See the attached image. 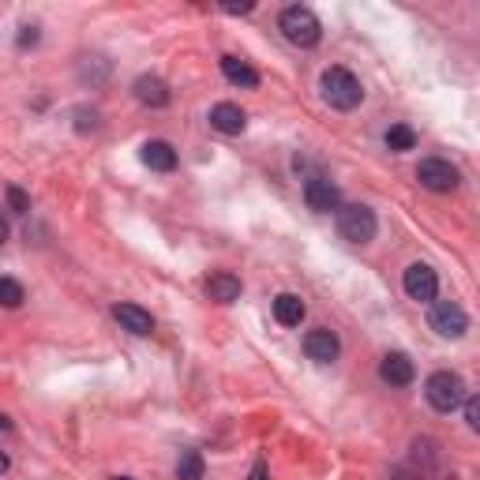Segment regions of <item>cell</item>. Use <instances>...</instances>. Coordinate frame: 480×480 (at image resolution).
Segmentation results:
<instances>
[{"label":"cell","mask_w":480,"mask_h":480,"mask_svg":"<svg viewBox=\"0 0 480 480\" xmlns=\"http://www.w3.org/2000/svg\"><path fill=\"white\" fill-rule=\"evenodd\" d=\"M379 230V221L372 214V207L364 203H349V207H338V233L349 240V244H368Z\"/></svg>","instance_id":"277c9868"},{"label":"cell","mask_w":480,"mask_h":480,"mask_svg":"<svg viewBox=\"0 0 480 480\" xmlns=\"http://www.w3.org/2000/svg\"><path fill=\"white\" fill-rule=\"evenodd\" d=\"M113 315H117V323L124 326V331H132V334H139V338L155 331V319H150V312L139 308V305H117Z\"/></svg>","instance_id":"5bb4252c"},{"label":"cell","mask_w":480,"mask_h":480,"mask_svg":"<svg viewBox=\"0 0 480 480\" xmlns=\"http://www.w3.org/2000/svg\"><path fill=\"white\" fill-rule=\"evenodd\" d=\"M462 406H466V424H469L473 432H476V428H480V401H476L473 394H466V401H462Z\"/></svg>","instance_id":"7402d4cb"},{"label":"cell","mask_w":480,"mask_h":480,"mask_svg":"<svg viewBox=\"0 0 480 480\" xmlns=\"http://www.w3.org/2000/svg\"><path fill=\"white\" fill-rule=\"evenodd\" d=\"M413 375H417V368H413V361L406 357V353H387L383 364H379V379L391 383V387H409Z\"/></svg>","instance_id":"30bf717a"},{"label":"cell","mask_w":480,"mask_h":480,"mask_svg":"<svg viewBox=\"0 0 480 480\" xmlns=\"http://www.w3.org/2000/svg\"><path fill=\"white\" fill-rule=\"evenodd\" d=\"M221 75L233 87H244V90H256L259 87V71L251 68V64H244L240 57H221Z\"/></svg>","instance_id":"9a60e30c"},{"label":"cell","mask_w":480,"mask_h":480,"mask_svg":"<svg viewBox=\"0 0 480 480\" xmlns=\"http://www.w3.org/2000/svg\"><path fill=\"white\" fill-rule=\"evenodd\" d=\"M19 45H23V49H27V45H38V27H23Z\"/></svg>","instance_id":"603a6c76"},{"label":"cell","mask_w":480,"mask_h":480,"mask_svg":"<svg viewBox=\"0 0 480 480\" xmlns=\"http://www.w3.org/2000/svg\"><path fill=\"white\" fill-rule=\"evenodd\" d=\"M8 469H12V462H8V454H5V450H0V476H5Z\"/></svg>","instance_id":"484cf974"},{"label":"cell","mask_w":480,"mask_h":480,"mask_svg":"<svg viewBox=\"0 0 480 480\" xmlns=\"http://www.w3.org/2000/svg\"><path fill=\"white\" fill-rule=\"evenodd\" d=\"M139 158H143L146 169H158V173L176 169V150H173L165 139H146L143 150H139Z\"/></svg>","instance_id":"7c38bea8"},{"label":"cell","mask_w":480,"mask_h":480,"mask_svg":"<svg viewBox=\"0 0 480 480\" xmlns=\"http://www.w3.org/2000/svg\"><path fill=\"white\" fill-rule=\"evenodd\" d=\"M305 300H300L296 293H278L274 296V319L282 326H300V319H305Z\"/></svg>","instance_id":"e0dca14e"},{"label":"cell","mask_w":480,"mask_h":480,"mask_svg":"<svg viewBox=\"0 0 480 480\" xmlns=\"http://www.w3.org/2000/svg\"><path fill=\"white\" fill-rule=\"evenodd\" d=\"M387 146L398 150V155H401V150H413L417 146V132L409 128V124H394V128L387 132Z\"/></svg>","instance_id":"d6986e66"},{"label":"cell","mask_w":480,"mask_h":480,"mask_svg":"<svg viewBox=\"0 0 480 480\" xmlns=\"http://www.w3.org/2000/svg\"><path fill=\"white\" fill-rule=\"evenodd\" d=\"M256 5H221V12H230V15H248Z\"/></svg>","instance_id":"d4e9b609"},{"label":"cell","mask_w":480,"mask_h":480,"mask_svg":"<svg viewBox=\"0 0 480 480\" xmlns=\"http://www.w3.org/2000/svg\"><path fill=\"white\" fill-rule=\"evenodd\" d=\"M424 398H428V406H432L436 413H454L466 401V379L458 372H436V375H428Z\"/></svg>","instance_id":"7a4b0ae2"},{"label":"cell","mask_w":480,"mask_h":480,"mask_svg":"<svg viewBox=\"0 0 480 480\" xmlns=\"http://www.w3.org/2000/svg\"><path fill=\"white\" fill-rule=\"evenodd\" d=\"M417 181L428 188V192H454L458 188V169L443 158H424L417 165Z\"/></svg>","instance_id":"8992f818"},{"label":"cell","mask_w":480,"mask_h":480,"mask_svg":"<svg viewBox=\"0 0 480 480\" xmlns=\"http://www.w3.org/2000/svg\"><path fill=\"white\" fill-rule=\"evenodd\" d=\"M203 454L199 450H188V454H181V462H176V476L181 480H203Z\"/></svg>","instance_id":"ac0fdd59"},{"label":"cell","mask_w":480,"mask_h":480,"mask_svg":"<svg viewBox=\"0 0 480 480\" xmlns=\"http://www.w3.org/2000/svg\"><path fill=\"white\" fill-rule=\"evenodd\" d=\"M8 240V221H5V214H0V244Z\"/></svg>","instance_id":"4316f807"},{"label":"cell","mask_w":480,"mask_h":480,"mask_svg":"<svg viewBox=\"0 0 480 480\" xmlns=\"http://www.w3.org/2000/svg\"><path fill=\"white\" fill-rule=\"evenodd\" d=\"M211 128L221 132V136H240V132L248 128V117H244V109L233 106V102H218V106L211 109Z\"/></svg>","instance_id":"8fae6325"},{"label":"cell","mask_w":480,"mask_h":480,"mask_svg":"<svg viewBox=\"0 0 480 480\" xmlns=\"http://www.w3.org/2000/svg\"><path fill=\"white\" fill-rule=\"evenodd\" d=\"M207 296L218 300V305H233V300L240 296V278L237 274H211L207 278Z\"/></svg>","instance_id":"2e32d148"},{"label":"cell","mask_w":480,"mask_h":480,"mask_svg":"<svg viewBox=\"0 0 480 480\" xmlns=\"http://www.w3.org/2000/svg\"><path fill=\"white\" fill-rule=\"evenodd\" d=\"M23 300H27V293L15 278H0V308H19Z\"/></svg>","instance_id":"ffe728a7"},{"label":"cell","mask_w":480,"mask_h":480,"mask_svg":"<svg viewBox=\"0 0 480 480\" xmlns=\"http://www.w3.org/2000/svg\"><path fill=\"white\" fill-rule=\"evenodd\" d=\"M8 207H12L15 214H27V211H31V195L23 192V188H8Z\"/></svg>","instance_id":"44dd1931"},{"label":"cell","mask_w":480,"mask_h":480,"mask_svg":"<svg viewBox=\"0 0 480 480\" xmlns=\"http://www.w3.org/2000/svg\"><path fill=\"white\" fill-rule=\"evenodd\" d=\"M305 353H308V361H315V364H331V361H338L342 345H338V338L331 331H326V326H315V331L305 334Z\"/></svg>","instance_id":"9c48e42d"},{"label":"cell","mask_w":480,"mask_h":480,"mask_svg":"<svg viewBox=\"0 0 480 480\" xmlns=\"http://www.w3.org/2000/svg\"><path fill=\"white\" fill-rule=\"evenodd\" d=\"M428 323H432V331L439 338H462L469 331V315L458 305H450V300H436L432 312H428Z\"/></svg>","instance_id":"5b68a950"},{"label":"cell","mask_w":480,"mask_h":480,"mask_svg":"<svg viewBox=\"0 0 480 480\" xmlns=\"http://www.w3.org/2000/svg\"><path fill=\"white\" fill-rule=\"evenodd\" d=\"M319 87H323V98L331 102L334 109H342V113H349V109H357L361 102H364V87H361V80L353 75L349 68H326L323 75H319Z\"/></svg>","instance_id":"6da1fadb"},{"label":"cell","mask_w":480,"mask_h":480,"mask_svg":"<svg viewBox=\"0 0 480 480\" xmlns=\"http://www.w3.org/2000/svg\"><path fill=\"white\" fill-rule=\"evenodd\" d=\"M282 34L293 42V45H300V49H312V45H319V38H323V23H319V15L312 12V8H305V5H293V8H286L282 12Z\"/></svg>","instance_id":"3957f363"},{"label":"cell","mask_w":480,"mask_h":480,"mask_svg":"<svg viewBox=\"0 0 480 480\" xmlns=\"http://www.w3.org/2000/svg\"><path fill=\"white\" fill-rule=\"evenodd\" d=\"M136 98L143 106H150V109H162V106H169V87L158 80V75H139L136 80Z\"/></svg>","instance_id":"4fadbf2b"},{"label":"cell","mask_w":480,"mask_h":480,"mask_svg":"<svg viewBox=\"0 0 480 480\" xmlns=\"http://www.w3.org/2000/svg\"><path fill=\"white\" fill-rule=\"evenodd\" d=\"M305 203L315 214H331V211L342 207V192H338V184L331 181V176H312V181L305 184Z\"/></svg>","instance_id":"ba28073f"},{"label":"cell","mask_w":480,"mask_h":480,"mask_svg":"<svg viewBox=\"0 0 480 480\" xmlns=\"http://www.w3.org/2000/svg\"><path fill=\"white\" fill-rule=\"evenodd\" d=\"M248 480H270L267 466H263V462H256V466H251V473H248Z\"/></svg>","instance_id":"cb8c5ba5"},{"label":"cell","mask_w":480,"mask_h":480,"mask_svg":"<svg viewBox=\"0 0 480 480\" xmlns=\"http://www.w3.org/2000/svg\"><path fill=\"white\" fill-rule=\"evenodd\" d=\"M401 286H406V296L409 300H420V305H428V300H436V293H439V278H436V270L428 267V263H413V267H406Z\"/></svg>","instance_id":"52a82bcc"},{"label":"cell","mask_w":480,"mask_h":480,"mask_svg":"<svg viewBox=\"0 0 480 480\" xmlns=\"http://www.w3.org/2000/svg\"><path fill=\"white\" fill-rule=\"evenodd\" d=\"M117 480H132V476H117Z\"/></svg>","instance_id":"f1b7e54d"},{"label":"cell","mask_w":480,"mask_h":480,"mask_svg":"<svg viewBox=\"0 0 480 480\" xmlns=\"http://www.w3.org/2000/svg\"><path fill=\"white\" fill-rule=\"evenodd\" d=\"M0 428H12V420H8L5 413H0Z\"/></svg>","instance_id":"83f0119b"}]
</instances>
